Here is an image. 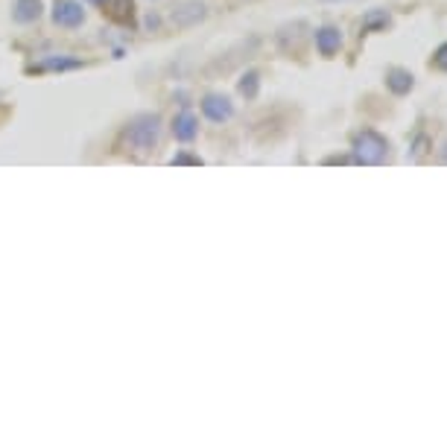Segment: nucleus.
I'll list each match as a JSON object with an SVG mask.
<instances>
[{"label": "nucleus", "mask_w": 447, "mask_h": 447, "mask_svg": "<svg viewBox=\"0 0 447 447\" xmlns=\"http://www.w3.org/2000/svg\"><path fill=\"white\" fill-rule=\"evenodd\" d=\"M441 161H444V164H447V140H444V143H441Z\"/></svg>", "instance_id": "nucleus-15"}, {"label": "nucleus", "mask_w": 447, "mask_h": 447, "mask_svg": "<svg viewBox=\"0 0 447 447\" xmlns=\"http://www.w3.org/2000/svg\"><path fill=\"white\" fill-rule=\"evenodd\" d=\"M316 50H319L325 59H334L342 50V30L339 26H334V24L319 26V30H316Z\"/></svg>", "instance_id": "nucleus-6"}, {"label": "nucleus", "mask_w": 447, "mask_h": 447, "mask_svg": "<svg viewBox=\"0 0 447 447\" xmlns=\"http://www.w3.org/2000/svg\"><path fill=\"white\" fill-rule=\"evenodd\" d=\"M386 88L392 91L394 97H406L410 91L415 88V76L412 71H406V68H389L386 71Z\"/></svg>", "instance_id": "nucleus-7"}, {"label": "nucleus", "mask_w": 447, "mask_h": 447, "mask_svg": "<svg viewBox=\"0 0 447 447\" xmlns=\"http://www.w3.org/2000/svg\"><path fill=\"white\" fill-rule=\"evenodd\" d=\"M82 21H85V9L79 0H56V6H53V24L56 26L76 30V26H82Z\"/></svg>", "instance_id": "nucleus-4"}, {"label": "nucleus", "mask_w": 447, "mask_h": 447, "mask_svg": "<svg viewBox=\"0 0 447 447\" xmlns=\"http://www.w3.org/2000/svg\"><path fill=\"white\" fill-rule=\"evenodd\" d=\"M196 131H199V120H196L193 111H181L173 117V138L181 140V143H190L196 138Z\"/></svg>", "instance_id": "nucleus-8"}, {"label": "nucleus", "mask_w": 447, "mask_h": 447, "mask_svg": "<svg viewBox=\"0 0 447 447\" xmlns=\"http://www.w3.org/2000/svg\"><path fill=\"white\" fill-rule=\"evenodd\" d=\"M158 138H161V117L158 114H140L131 120L129 131H126V143L135 152H149L158 147Z\"/></svg>", "instance_id": "nucleus-2"}, {"label": "nucleus", "mask_w": 447, "mask_h": 447, "mask_svg": "<svg viewBox=\"0 0 447 447\" xmlns=\"http://www.w3.org/2000/svg\"><path fill=\"white\" fill-rule=\"evenodd\" d=\"M202 114L210 123H228L234 117V102L228 94H205L202 97Z\"/></svg>", "instance_id": "nucleus-5"}, {"label": "nucleus", "mask_w": 447, "mask_h": 447, "mask_svg": "<svg viewBox=\"0 0 447 447\" xmlns=\"http://www.w3.org/2000/svg\"><path fill=\"white\" fill-rule=\"evenodd\" d=\"M240 94L246 97V100H255L257 97V91H260V73L257 71H248V73H243L240 76Z\"/></svg>", "instance_id": "nucleus-11"}, {"label": "nucleus", "mask_w": 447, "mask_h": 447, "mask_svg": "<svg viewBox=\"0 0 447 447\" xmlns=\"http://www.w3.org/2000/svg\"><path fill=\"white\" fill-rule=\"evenodd\" d=\"M208 18V6L202 0H181L170 9V24L176 26V30H190V26L202 24Z\"/></svg>", "instance_id": "nucleus-3"}, {"label": "nucleus", "mask_w": 447, "mask_h": 447, "mask_svg": "<svg viewBox=\"0 0 447 447\" xmlns=\"http://www.w3.org/2000/svg\"><path fill=\"white\" fill-rule=\"evenodd\" d=\"M430 68H436V71L447 73V42L436 47V53H432V59H430Z\"/></svg>", "instance_id": "nucleus-13"}, {"label": "nucleus", "mask_w": 447, "mask_h": 447, "mask_svg": "<svg viewBox=\"0 0 447 447\" xmlns=\"http://www.w3.org/2000/svg\"><path fill=\"white\" fill-rule=\"evenodd\" d=\"M44 12V3L42 0H15V6H12V18L18 24H33L42 18Z\"/></svg>", "instance_id": "nucleus-9"}, {"label": "nucleus", "mask_w": 447, "mask_h": 447, "mask_svg": "<svg viewBox=\"0 0 447 447\" xmlns=\"http://www.w3.org/2000/svg\"><path fill=\"white\" fill-rule=\"evenodd\" d=\"M173 164H202V161H199V158H193V155H176Z\"/></svg>", "instance_id": "nucleus-14"}, {"label": "nucleus", "mask_w": 447, "mask_h": 447, "mask_svg": "<svg viewBox=\"0 0 447 447\" xmlns=\"http://www.w3.org/2000/svg\"><path fill=\"white\" fill-rule=\"evenodd\" d=\"M389 158V140L374 129H363L354 135V161L365 167H377Z\"/></svg>", "instance_id": "nucleus-1"}, {"label": "nucleus", "mask_w": 447, "mask_h": 447, "mask_svg": "<svg viewBox=\"0 0 447 447\" xmlns=\"http://www.w3.org/2000/svg\"><path fill=\"white\" fill-rule=\"evenodd\" d=\"M392 26V12L389 9H368L363 15V30L365 33H383Z\"/></svg>", "instance_id": "nucleus-10"}, {"label": "nucleus", "mask_w": 447, "mask_h": 447, "mask_svg": "<svg viewBox=\"0 0 447 447\" xmlns=\"http://www.w3.org/2000/svg\"><path fill=\"white\" fill-rule=\"evenodd\" d=\"M71 68H79V62L76 59H64V56H59V59H44L38 68H33V71H71Z\"/></svg>", "instance_id": "nucleus-12"}]
</instances>
